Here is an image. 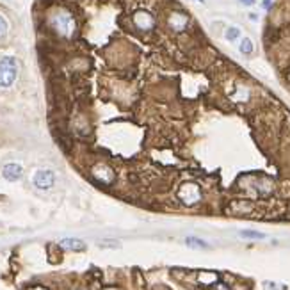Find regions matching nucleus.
<instances>
[{"label":"nucleus","instance_id":"1","mask_svg":"<svg viewBox=\"0 0 290 290\" xmlns=\"http://www.w3.org/2000/svg\"><path fill=\"white\" fill-rule=\"evenodd\" d=\"M48 27L63 38H70L75 32V20L68 11H54L48 16Z\"/></svg>","mask_w":290,"mask_h":290},{"label":"nucleus","instance_id":"2","mask_svg":"<svg viewBox=\"0 0 290 290\" xmlns=\"http://www.w3.org/2000/svg\"><path fill=\"white\" fill-rule=\"evenodd\" d=\"M248 185L246 189L249 191V194L258 198H269L276 191V182L267 176V174H256V176H248Z\"/></svg>","mask_w":290,"mask_h":290},{"label":"nucleus","instance_id":"3","mask_svg":"<svg viewBox=\"0 0 290 290\" xmlns=\"http://www.w3.org/2000/svg\"><path fill=\"white\" fill-rule=\"evenodd\" d=\"M18 77V63L11 55L0 59V87H11Z\"/></svg>","mask_w":290,"mask_h":290},{"label":"nucleus","instance_id":"4","mask_svg":"<svg viewBox=\"0 0 290 290\" xmlns=\"http://www.w3.org/2000/svg\"><path fill=\"white\" fill-rule=\"evenodd\" d=\"M176 196H178V200L182 201L185 207H194L203 200V192H201V187L198 185V183L183 182L178 187Z\"/></svg>","mask_w":290,"mask_h":290},{"label":"nucleus","instance_id":"5","mask_svg":"<svg viewBox=\"0 0 290 290\" xmlns=\"http://www.w3.org/2000/svg\"><path fill=\"white\" fill-rule=\"evenodd\" d=\"M91 176H93L94 180L98 183H102V185H111L114 180H116V173H114V169H112L109 164H94L93 167H91Z\"/></svg>","mask_w":290,"mask_h":290},{"label":"nucleus","instance_id":"6","mask_svg":"<svg viewBox=\"0 0 290 290\" xmlns=\"http://www.w3.org/2000/svg\"><path fill=\"white\" fill-rule=\"evenodd\" d=\"M54 182H55L54 171L40 169V171H36V174H34V185H36L38 189H41V191L50 189L52 185H54Z\"/></svg>","mask_w":290,"mask_h":290},{"label":"nucleus","instance_id":"7","mask_svg":"<svg viewBox=\"0 0 290 290\" xmlns=\"http://www.w3.org/2000/svg\"><path fill=\"white\" fill-rule=\"evenodd\" d=\"M219 274L214 271H200L198 272V285L200 287H212L214 289L215 283H219Z\"/></svg>","mask_w":290,"mask_h":290},{"label":"nucleus","instance_id":"8","mask_svg":"<svg viewBox=\"0 0 290 290\" xmlns=\"http://www.w3.org/2000/svg\"><path fill=\"white\" fill-rule=\"evenodd\" d=\"M134 23H135V27L143 29V31H148V29H152L153 25H155V18H153L150 13L139 11V13H135V16H134Z\"/></svg>","mask_w":290,"mask_h":290},{"label":"nucleus","instance_id":"9","mask_svg":"<svg viewBox=\"0 0 290 290\" xmlns=\"http://www.w3.org/2000/svg\"><path fill=\"white\" fill-rule=\"evenodd\" d=\"M2 176L7 182H18L22 178V166L20 164H5L2 169Z\"/></svg>","mask_w":290,"mask_h":290},{"label":"nucleus","instance_id":"10","mask_svg":"<svg viewBox=\"0 0 290 290\" xmlns=\"http://www.w3.org/2000/svg\"><path fill=\"white\" fill-rule=\"evenodd\" d=\"M253 207H249V203H244V201H233L230 208H228V214L233 215H248L251 214Z\"/></svg>","mask_w":290,"mask_h":290},{"label":"nucleus","instance_id":"11","mask_svg":"<svg viewBox=\"0 0 290 290\" xmlns=\"http://www.w3.org/2000/svg\"><path fill=\"white\" fill-rule=\"evenodd\" d=\"M189 18L185 16L183 13H173L169 18V25L174 29V31H183V29L187 27Z\"/></svg>","mask_w":290,"mask_h":290},{"label":"nucleus","instance_id":"12","mask_svg":"<svg viewBox=\"0 0 290 290\" xmlns=\"http://www.w3.org/2000/svg\"><path fill=\"white\" fill-rule=\"evenodd\" d=\"M61 248L70 251H84L85 242H82L81 239H64V241H61Z\"/></svg>","mask_w":290,"mask_h":290},{"label":"nucleus","instance_id":"13","mask_svg":"<svg viewBox=\"0 0 290 290\" xmlns=\"http://www.w3.org/2000/svg\"><path fill=\"white\" fill-rule=\"evenodd\" d=\"M61 249L63 248H59V246H48V260L52 263H59L61 260H63V253H61Z\"/></svg>","mask_w":290,"mask_h":290},{"label":"nucleus","instance_id":"14","mask_svg":"<svg viewBox=\"0 0 290 290\" xmlns=\"http://www.w3.org/2000/svg\"><path fill=\"white\" fill-rule=\"evenodd\" d=\"M239 50H241L242 55L253 54V41H251L249 38H244V40L241 41V46H239Z\"/></svg>","mask_w":290,"mask_h":290},{"label":"nucleus","instance_id":"15","mask_svg":"<svg viewBox=\"0 0 290 290\" xmlns=\"http://www.w3.org/2000/svg\"><path fill=\"white\" fill-rule=\"evenodd\" d=\"M185 244H189L191 248H194V249H203V248H207V242L200 241L196 237H187V239H185Z\"/></svg>","mask_w":290,"mask_h":290},{"label":"nucleus","instance_id":"16","mask_svg":"<svg viewBox=\"0 0 290 290\" xmlns=\"http://www.w3.org/2000/svg\"><path fill=\"white\" fill-rule=\"evenodd\" d=\"M241 237L242 239H253V241H262V239H265L263 233L253 232V230H244V232H241Z\"/></svg>","mask_w":290,"mask_h":290},{"label":"nucleus","instance_id":"17","mask_svg":"<svg viewBox=\"0 0 290 290\" xmlns=\"http://www.w3.org/2000/svg\"><path fill=\"white\" fill-rule=\"evenodd\" d=\"M224 36H226V41H237L239 38H241V29L239 27H228Z\"/></svg>","mask_w":290,"mask_h":290},{"label":"nucleus","instance_id":"18","mask_svg":"<svg viewBox=\"0 0 290 290\" xmlns=\"http://www.w3.org/2000/svg\"><path fill=\"white\" fill-rule=\"evenodd\" d=\"M263 287L267 290H287V287L283 283H274V281H265Z\"/></svg>","mask_w":290,"mask_h":290},{"label":"nucleus","instance_id":"19","mask_svg":"<svg viewBox=\"0 0 290 290\" xmlns=\"http://www.w3.org/2000/svg\"><path fill=\"white\" fill-rule=\"evenodd\" d=\"M7 34V22L4 20V16H0V40H4Z\"/></svg>","mask_w":290,"mask_h":290},{"label":"nucleus","instance_id":"20","mask_svg":"<svg viewBox=\"0 0 290 290\" xmlns=\"http://www.w3.org/2000/svg\"><path fill=\"white\" fill-rule=\"evenodd\" d=\"M214 290H232V287L226 285L224 281H219V283H215L214 285Z\"/></svg>","mask_w":290,"mask_h":290},{"label":"nucleus","instance_id":"21","mask_svg":"<svg viewBox=\"0 0 290 290\" xmlns=\"http://www.w3.org/2000/svg\"><path fill=\"white\" fill-rule=\"evenodd\" d=\"M241 4H242V5H253V4H254V0H241Z\"/></svg>","mask_w":290,"mask_h":290},{"label":"nucleus","instance_id":"22","mask_svg":"<svg viewBox=\"0 0 290 290\" xmlns=\"http://www.w3.org/2000/svg\"><path fill=\"white\" fill-rule=\"evenodd\" d=\"M27 290H46L45 287H31V289H27Z\"/></svg>","mask_w":290,"mask_h":290},{"label":"nucleus","instance_id":"23","mask_svg":"<svg viewBox=\"0 0 290 290\" xmlns=\"http://www.w3.org/2000/svg\"><path fill=\"white\" fill-rule=\"evenodd\" d=\"M103 290H121V289H116V287H109V289H103Z\"/></svg>","mask_w":290,"mask_h":290},{"label":"nucleus","instance_id":"24","mask_svg":"<svg viewBox=\"0 0 290 290\" xmlns=\"http://www.w3.org/2000/svg\"><path fill=\"white\" fill-rule=\"evenodd\" d=\"M198 2H203V0H198Z\"/></svg>","mask_w":290,"mask_h":290}]
</instances>
